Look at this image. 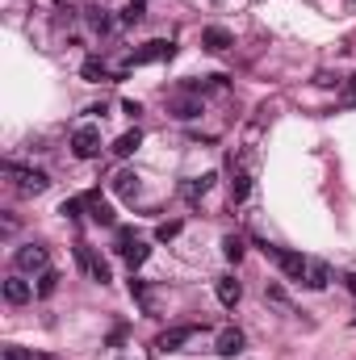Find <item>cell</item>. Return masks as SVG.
<instances>
[{
	"label": "cell",
	"instance_id": "3",
	"mask_svg": "<svg viewBox=\"0 0 356 360\" xmlns=\"http://www.w3.org/2000/svg\"><path fill=\"white\" fill-rule=\"evenodd\" d=\"M168 113H172L176 122L201 117V92H176V96H168Z\"/></svg>",
	"mask_w": 356,
	"mask_h": 360
},
{
	"label": "cell",
	"instance_id": "23",
	"mask_svg": "<svg viewBox=\"0 0 356 360\" xmlns=\"http://www.w3.org/2000/svg\"><path fill=\"white\" fill-rule=\"evenodd\" d=\"M88 206H92V222H101V226H113V210H109L105 201H97V197H88Z\"/></svg>",
	"mask_w": 356,
	"mask_h": 360
},
{
	"label": "cell",
	"instance_id": "8",
	"mask_svg": "<svg viewBox=\"0 0 356 360\" xmlns=\"http://www.w3.org/2000/svg\"><path fill=\"white\" fill-rule=\"evenodd\" d=\"M306 289H327L332 285V264L319 260V256H306V277H302Z\"/></svg>",
	"mask_w": 356,
	"mask_h": 360
},
{
	"label": "cell",
	"instance_id": "9",
	"mask_svg": "<svg viewBox=\"0 0 356 360\" xmlns=\"http://www.w3.org/2000/svg\"><path fill=\"white\" fill-rule=\"evenodd\" d=\"M193 336H197V327H168V331L155 340V348H159V352H180Z\"/></svg>",
	"mask_w": 356,
	"mask_h": 360
},
{
	"label": "cell",
	"instance_id": "6",
	"mask_svg": "<svg viewBox=\"0 0 356 360\" xmlns=\"http://www.w3.org/2000/svg\"><path fill=\"white\" fill-rule=\"evenodd\" d=\"M13 260H17V268H21V273H46V264H50L42 243H25V247H17V256H13Z\"/></svg>",
	"mask_w": 356,
	"mask_h": 360
},
{
	"label": "cell",
	"instance_id": "10",
	"mask_svg": "<svg viewBox=\"0 0 356 360\" xmlns=\"http://www.w3.org/2000/svg\"><path fill=\"white\" fill-rule=\"evenodd\" d=\"M214 352H218V357H239V352H243V331H239V327H222V331H218V340H214Z\"/></svg>",
	"mask_w": 356,
	"mask_h": 360
},
{
	"label": "cell",
	"instance_id": "7",
	"mask_svg": "<svg viewBox=\"0 0 356 360\" xmlns=\"http://www.w3.org/2000/svg\"><path fill=\"white\" fill-rule=\"evenodd\" d=\"M172 55H176V46H172V42H164V38H155V42H147L143 50H134V55H130V67L159 63V59H172Z\"/></svg>",
	"mask_w": 356,
	"mask_h": 360
},
{
	"label": "cell",
	"instance_id": "14",
	"mask_svg": "<svg viewBox=\"0 0 356 360\" xmlns=\"http://www.w3.org/2000/svg\"><path fill=\"white\" fill-rule=\"evenodd\" d=\"M248 197H252V172L248 168H235V176H231V201L243 206Z\"/></svg>",
	"mask_w": 356,
	"mask_h": 360
},
{
	"label": "cell",
	"instance_id": "16",
	"mask_svg": "<svg viewBox=\"0 0 356 360\" xmlns=\"http://www.w3.org/2000/svg\"><path fill=\"white\" fill-rule=\"evenodd\" d=\"M210 189H214V172H206V176H193V180L185 185V197H189V201H197V197H206Z\"/></svg>",
	"mask_w": 356,
	"mask_h": 360
},
{
	"label": "cell",
	"instance_id": "1",
	"mask_svg": "<svg viewBox=\"0 0 356 360\" xmlns=\"http://www.w3.org/2000/svg\"><path fill=\"white\" fill-rule=\"evenodd\" d=\"M4 176H13V185H17V193H25V197H38V193H46V189H50V176H46V172H38V168H21V164H4Z\"/></svg>",
	"mask_w": 356,
	"mask_h": 360
},
{
	"label": "cell",
	"instance_id": "21",
	"mask_svg": "<svg viewBox=\"0 0 356 360\" xmlns=\"http://www.w3.org/2000/svg\"><path fill=\"white\" fill-rule=\"evenodd\" d=\"M88 25H92L97 34H109V29H113V17H109V8H88Z\"/></svg>",
	"mask_w": 356,
	"mask_h": 360
},
{
	"label": "cell",
	"instance_id": "12",
	"mask_svg": "<svg viewBox=\"0 0 356 360\" xmlns=\"http://www.w3.org/2000/svg\"><path fill=\"white\" fill-rule=\"evenodd\" d=\"M214 294H218V302H222V306H239L243 285H239L235 277H218V281H214Z\"/></svg>",
	"mask_w": 356,
	"mask_h": 360
},
{
	"label": "cell",
	"instance_id": "26",
	"mask_svg": "<svg viewBox=\"0 0 356 360\" xmlns=\"http://www.w3.org/2000/svg\"><path fill=\"white\" fill-rule=\"evenodd\" d=\"M0 360H34V352H29V348H17V344H8V348L0 352Z\"/></svg>",
	"mask_w": 356,
	"mask_h": 360
},
{
	"label": "cell",
	"instance_id": "20",
	"mask_svg": "<svg viewBox=\"0 0 356 360\" xmlns=\"http://www.w3.org/2000/svg\"><path fill=\"white\" fill-rule=\"evenodd\" d=\"M55 289H59V273H55V268L38 273V285H34V294H38V298H50Z\"/></svg>",
	"mask_w": 356,
	"mask_h": 360
},
{
	"label": "cell",
	"instance_id": "28",
	"mask_svg": "<svg viewBox=\"0 0 356 360\" xmlns=\"http://www.w3.org/2000/svg\"><path fill=\"white\" fill-rule=\"evenodd\" d=\"M130 298H134V302H143V306H147V285H143V281H130Z\"/></svg>",
	"mask_w": 356,
	"mask_h": 360
},
{
	"label": "cell",
	"instance_id": "25",
	"mask_svg": "<svg viewBox=\"0 0 356 360\" xmlns=\"http://www.w3.org/2000/svg\"><path fill=\"white\" fill-rule=\"evenodd\" d=\"M176 235H180V222H159V226H155V239H159V243H168V239H176Z\"/></svg>",
	"mask_w": 356,
	"mask_h": 360
},
{
	"label": "cell",
	"instance_id": "11",
	"mask_svg": "<svg viewBox=\"0 0 356 360\" xmlns=\"http://www.w3.org/2000/svg\"><path fill=\"white\" fill-rule=\"evenodd\" d=\"M29 298H34V285H29L25 277H8V281H4V302H8V306H25Z\"/></svg>",
	"mask_w": 356,
	"mask_h": 360
},
{
	"label": "cell",
	"instance_id": "22",
	"mask_svg": "<svg viewBox=\"0 0 356 360\" xmlns=\"http://www.w3.org/2000/svg\"><path fill=\"white\" fill-rule=\"evenodd\" d=\"M80 75H84L88 84H101V80H105V63H101V59H84V67H80Z\"/></svg>",
	"mask_w": 356,
	"mask_h": 360
},
{
	"label": "cell",
	"instance_id": "13",
	"mask_svg": "<svg viewBox=\"0 0 356 360\" xmlns=\"http://www.w3.org/2000/svg\"><path fill=\"white\" fill-rule=\"evenodd\" d=\"M201 46L214 50V55H222V50L231 46V34H227L222 25H206V29H201Z\"/></svg>",
	"mask_w": 356,
	"mask_h": 360
},
{
	"label": "cell",
	"instance_id": "18",
	"mask_svg": "<svg viewBox=\"0 0 356 360\" xmlns=\"http://www.w3.org/2000/svg\"><path fill=\"white\" fill-rule=\"evenodd\" d=\"M122 256H126V264H130V273H134V268H143V264H147V256H151V247L134 239V243H130V247H126Z\"/></svg>",
	"mask_w": 356,
	"mask_h": 360
},
{
	"label": "cell",
	"instance_id": "15",
	"mask_svg": "<svg viewBox=\"0 0 356 360\" xmlns=\"http://www.w3.org/2000/svg\"><path fill=\"white\" fill-rule=\"evenodd\" d=\"M138 143H143V130H126V134L113 143V155H118V159H130V155L138 151Z\"/></svg>",
	"mask_w": 356,
	"mask_h": 360
},
{
	"label": "cell",
	"instance_id": "4",
	"mask_svg": "<svg viewBox=\"0 0 356 360\" xmlns=\"http://www.w3.org/2000/svg\"><path fill=\"white\" fill-rule=\"evenodd\" d=\"M76 260H80V268H84L97 285H109V264H105L101 256H92V247H88V243H76Z\"/></svg>",
	"mask_w": 356,
	"mask_h": 360
},
{
	"label": "cell",
	"instance_id": "19",
	"mask_svg": "<svg viewBox=\"0 0 356 360\" xmlns=\"http://www.w3.org/2000/svg\"><path fill=\"white\" fill-rule=\"evenodd\" d=\"M243 252H248V243H243L239 235H227V239H222V256H227L231 264H239V260H243Z\"/></svg>",
	"mask_w": 356,
	"mask_h": 360
},
{
	"label": "cell",
	"instance_id": "5",
	"mask_svg": "<svg viewBox=\"0 0 356 360\" xmlns=\"http://www.w3.org/2000/svg\"><path fill=\"white\" fill-rule=\"evenodd\" d=\"M277 264H281V273L290 277V281H302L306 277V256L302 252H285V247H264Z\"/></svg>",
	"mask_w": 356,
	"mask_h": 360
},
{
	"label": "cell",
	"instance_id": "2",
	"mask_svg": "<svg viewBox=\"0 0 356 360\" xmlns=\"http://www.w3.org/2000/svg\"><path fill=\"white\" fill-rule=\"evenodd\" d=\"M71 155L76 159H97L101 155V130L97 126H80L71 134Z\"/></svg>",
	"mask_w": 356,
	"mask_h": 360
},
{
	"label": "cell",
	"instance_id": "30",
	"mask_svg": "<svg viewBox=\"0 0 356 360\" xmlns=\"http://www.w3.org/2000/svg\"><path fill=\"white\" fill-rule=\"evenodd\" d=\"M344 285H348V294L356 298V273H348V277H344Z\"/></svg>",
	"mask_w": 356,
	"mask_h": 360
},
{
	"label": "cell",
	"instance_id": "24",
	"mask_svg": "<svg viewBox=\"0 0 356 360\" xmlns=\"http://www.w3.org/2000/svg\"><path fill=\"white\" fill-rule=\"evenodd\" d=\"M122 21H126V25H138V21H143V0H130V4L122 8Z\"/></svg>",
	"mask_w": 356,
	"mask_h": 360
},
{
	"label": "cell",
	"instance_id": "27",
	"mask_svg": "<svg viewBox=\"0 0 356 360\" xmlns=\"http://www.w3.org/2000/svg\"><path fill=\"white\" fill-rule=\"evenodd\" d=\"M80 210H84V197H71V201H63V206H59V214H63V218H76Z\"/></svg>",
	"mask_w": 356,
	"mask_h": 360
},
{
	"label": "cell",
	"instance_id": "17",
	"mask_svg": "<svg viewBox=\"0 0 356 360\" xmlns=\"http://www.w3.org/2000/svg\"><path fill=\"white\" fill-rule=\"evenodd\" d=\"M113 193H118V197H134V193H138V176H134V172H118V176H113Z\"/></svg>",
	"mask_w": 356,
	"mask_h": 360
},
{
	"label": "cell",
	"instance_id": "29",
	"mask_svg": "<svg viewBox=\"0 0 356 360\" xmlns=\"http://www.w3.org/2000/svg\"><path fill=\"white\" fill-rule=\"evenodd\" d=\"M264 294H269V302H277V306H285V302H290V298H285V289H281V285H269V289H264Z\"/></svg>",
	"mask_w": 356,
	"mask_h": 360
}]
</instances>
